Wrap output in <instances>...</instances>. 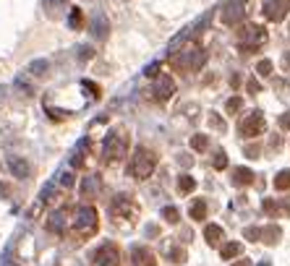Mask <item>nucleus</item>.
<instances>
[{
	"label": "nucleus",
	"mask_w": 290,
	"mask_h": 266,
	"mask_svg": "<svg viewBox=\"0 0 290 266\" xmlns=\"http://www.w3.org/2000/svg\"><path fill=\"white\" fill-rule=\"evenodd\" d=\"M241 105H243V99H241V97H233V99H228V113H230V115H235V113L241 110Z\"/></svg>",
	"instance_id": "obj_31"
},
{
	"label": "nucleus",
	"mask_w": 290,
	"mask_h": 266,
	"mask_svg": "<svg viewBox=\"0 0 290 266\" xmlns=\"http://www.w3.org/2000/svg\"><path fill=\"white\" fill-rule=\"evenodd\" d=\"M86 146H89V141L84 139V141H81L79 146H76V152H74V157H71V162H74V167H81V164H84V157H86Z\"/></svg>",
	"instance_id": "obj_25"
},
{
	"label": "nucleus",
	"mask_w": 290,
	"mask_h": 266,
	"mask_svg": "<svg viewBox=\"0 0 290 266\" xmlns=\"http://www.w3.org/2000/svg\"><path fill=\"white\" fill-rule=\"evenodd\" d=\"M60 183H63L66 188H71V186H74V175H71V172H63V175H60Z\"/></svg>",
	"instance_id": "obj_35"
},
{
	"label": "nucleus",
	"mask_w": 290,
	"mask_h": 266,
	"mask_svg": "<svg viewBox=\"0 0 290 266\" xmlns=\"http://www.w3.org/2000/svg\"><path fill=\"white\" fill-rule=\"evenodd\" d=\"M256 73H259V76H272V60H259L256 63Z\"/></svg>",
	"instance_id": "obj_29"
},
{
	"label": "nucleus",
	"mask_w": 290,
	"mask_h": 266,
	"mask_svg": "<svg viewBox=\"0 0 290 266\" xmlns=\"http://www.w3.org/2000/svg\"><path fill=\"white\" fill-rule=\"evenodd\" d=\"M68 26H71V29H81V26H84V13H81V8H71Z\"/></svg>",
	"instance_id": "obj_23"
},
{
	"label": "nucleus",
	"mask_w": 290,
	"mask_h": 266,
	"mask_svg": "<svg viewBox=\"0 0 290 266\" xmlns=\"http://www.w3.org/2000/svg\"><path fill=\"white\" fill-rule=\"evenodd\" d=\"M243 253V245L241 243H225L222 245V259H235V256Z\"/></svg>",
	"instance_id": "obj_24"
},
{
	"label": "nucleus",
	"mask_w": 290,
	"mask_h": 266,
	"mask_svg": "<svg viewBox=\"0 0 290 266\" xmlns=\"http://www.w3.org/2000/svg\"><path fill=\"white\" fill-rule=\"evenodd\" d=\"M280 235H283V230H280L277 225H267V227H261V235H259V240H264V243H269V245H277Z\"/></svg>",
	"instance_id": "obj_17"
},
{
	"label": "nucleus",
	"mask_w": 290,
	"mask_h": 266,
	"mask_svg": "<svg viewBox=\"0 0 290 266\" xmlns=\"http://www.w3.org/2000/svg\"><path fill=\"white\" fill-rule=\"evenodd\" d=\"M233 183H235V186H251V183H253V172L249 167H235L233 170Z\"/></svg>",
	"instance_id": "obj_18"
},
{
	"label": "nucleus",
	"mask_w": 290,
	"mask_h": 266,
	"mask_svg": "<svg viewBox=\"0 0 290 266\" xmlns=\"http://www.w3.org/2000/svg\"><path fill=\"white\" fill-rule=\"evenodd\" d=\"M207 146H209V139H207L204 133H196L194 139H191V149H196V152H204Z\"/></svg>",
	"instance_id": "obj_28"
},
{
	"label": "nucleus",
	"mask_w": 290,
	"mask_h": 266,
	"mask_svg": "<svg viewBox=\"0 0 290 266\" xmlns=\"http://www.w3.org/2000/svg\"><path fill=\"white\" fill-rule=\"evenodd\" d=\"M152 91V97L157 99V102H167L170 97H173V91H175V81L167 76V73H160L157 81H155V86L149 89Z\"/></svg>",
	"instance_id": "obj_9"
},
{
	"label": "nucleus",
	"mask_w": 290,
	"mask_h": 266,
	"mask_svg": "<svg viewBox=\"0 0 290 266\" xmlns=\"http://www.w3.org/2000/svg\"><path fill=\"white\" fill-rule=\"evenodd\" d=\"M280 128H283V131H290V113H285L283 117H280Z\"/></svg>",
	"instance_id": "obj_37"
},
{
	"label": "nucleus",
	"mask_w": 290,
	"mask_h": 266,
	"mask_svg": "<svg viewBox=\"0 0 290 266\" xmlns=\"http://www.w3.org/2000/svg\"><path fill=\"white\" fill-rule=\"evenodd\" d=\"M8 167H11V172H13V175L16 178H29V172H32V167H29V162H26V159H21V157H11V159H8Z\"/></svg>",
	"instance_id": "obj_15"
},
{
	"label": "nucleus",
	"mask_w": 290,
	"mask_h": 266,
	"mask_svg": "<svg viewBox=\"0 0 290 266\" xmlns=\"http://www.w3.org/2000/svg\"><path fill=\"white\" fill-rule=\"evenodd\" d=\"M44 68H47V60H37V63H32V73H37V76H42Z\"/></svg>",
	"instance_id": "obj_33"
},
{
	"label": "nucleus",
	"mask_w": 290,
	"mask_h": 266,
	"mask_svg": "<svg viewBox=\"0 0 290 266\" xmlns=\"http://www.w3.org/2000/svg\"><path fill=\"white\" fill-rule=\"evenodd\" d=\"M8 196V186H5V183H0V198H5Z\"/></svg>",
	"instance_id": "obj_40"
},
{
	"label": "nucleus",
	"mask_w": 290,
	"mask_h": 266,
	"mask_svg": "<svg viewBox=\"0 0 290 266\" xmlns=\"http://www.w3.org/2000/svg\"><path fill=\"white\" fill-rule=\"evenodd\" d=\"M97 190H99V180H97V175H86L84 180H81V196H84V198H94Z\"/></svg>",
	"instance_id": "obj_16"
},
{
	"label": "nucleus",
	"mask_w": 290,
	"mask_h": 266,
	"mask_svg": "<svg viewBox=\"0 0 290 266\" xmlns=\"http://www.w3.org/2000/svg\"><path fill=\"white\" fill-rule=\"evenodd\" d=\"M94 261H97V266H121V251H118V245L105 243L94 253Z\"/></svg>",
	"instance_id": "obj_10"
},
{
	"label": "nucleus",
	"mask_w": 290,
	"mask_h": 266,
	"mask_svg": "<svg viewBox=\"0 0 290 266\" xmlns=\"http://www.w3.org/2000/svg\"><path fill=\"white\" fill-rule=\"evenodd\" d=\"M233 266H253V264H251V261H249V259H241V261H235V264H233Z\"/></svg>",
	"instance_id": "obj_42"
},
{
	"label": "nucleus",
	"mask_w": 290,
	"mask_h": 266,
	"mask_svg": "<svg viewBox=\"0 0 290 266\" xmlns=\"http://www.w3.org/2000/svg\"><path fill=\"white\" fill-rule=\"evenodd\" d=\"M222 24L228 26H235L238 21H243V16H246V0H228V3L222 5Z\"/></svg>",
	"instance_id": "obj_8"
},
{
	"label": "nucleus",
	"mask_w": 290,
	"mask_h": 266,
	"mask_svg": "<svg viewBox=\"0 0 290 266\" xmlns=\"http://www.w3.org/2000/svg\"><path fill=\"white\" fill-rule=\"evenodd\" d=\"M47 230L55 232V235H66V230H68V217H66V212H52L47 217Z\"/></svg>",
	"instance_id": "obj_13"
},
{
	"label": "nucleus",
	"mask_w": 290,
	"mask_h": 266,
	"mask_svg": "<svg viewBox=\"0 0 290 266\" xmlns=\"http://www.w3.org/2000/svg\"><path fill=\"white\" fill-rule=\"evenodd\" d=\"M84 86L89 89V94H92V97H97V99H99V86H94L92 81H84Z\"/></svg>",
	"instance_id": "obj_36"
},
{
	"label": "nucleus",
	"mask_w": 290,
	"mask_h": 266,
	"mask_svg": "<svg viewBox=\"0 0 290 266\" xmlns=\"http://www.w3.org/2000/svg\"><path fill=\"white\" fill-rule=\"evenodd\" d=\"M155 167H157V154L152 149H147V146H139V149L133 152V157H131L128 172L136 180H147L152 172H155Z\"/></svg>",
	"instance_id": "obj_2"
},
{
	"label": "nucleus",
	"mask_w": 290,
	"mask_h": 266,
	"mask_svg": "<svg viewBox=\"0 0 290 266\" xmlns=\"http://www.w3.org/2000/svg\"><path fill=\"white\" fill-rule=\"evenodd\" d=\"M110 217L115 225H133L136 217H139V206H136V201L131 196H118L110 201Z\"/></svg>",
	"instance_id": "obj_3"
},
{
	"label": "nucleus",
	"mask_w": 290,
	"mask_h": 266,
	"mask_svg": "<svg viewBox=\"0 0 290 266\" xmlns=\"http://www.w3.org/2000/svg\"><path fill=\"white\" fill-rule=\"evenodd\" d=\"M249 91H251V94H259V91H261V86H259V81H256V78H251V81H249Z\"/></svg>",
	"instance_id": "obj_38"
},
{
	"label": "nucleus",
	"mask_w": 290,
	"mask_h": 266,
	"mask_svg": "<svg viewBox=\"0 0 290 266\" xmlns=\"http://www.w3.org/2000/svg\"><path fill=\"white\" fill-rule=\"evenodd\" d=\"M92 34L97 37V39H107V34H110V24H107L102 11H97L94 18H92Z\"/></svg>",
	"instance_id": "obj_14"
},
{
	"label": "nucleus",
	"mask_w": 290,
	"mask_h": 266,
	"mask_svg": "<svg viewBox=\"0 0 290 266\" xmlns=\"http://www.w3.org/2000/svg\"><path fill=\"white\" fill-rule=\"evenodd\" d=\"M131 261H133V266H157V256L149 248H144V245H133Z\"/></svg>",
	"instance_id": "obj_12"
},
{
	"label": "nucleus",
	"mask_w": 290,
	"mask_h": 266,
	"mask_svg": "<svg viewBox=\"0 0 290 266\" xmlns=\"http://www.w3.org/2000/svg\"><path fill=\"white\" fill-rule=\"evenodd\" d=\"M170 261H173V264H183L186 261V251H173V253H170Z\"/></svg>",
	"instance_id": "obj_34"
},
{
	"label": "nucleus",
	"mask_w": 290,
	"mask_h": 266,
	"mask_svg": "<svg viewBox=\"0 0 290 266\" xmlns=\"http://www.w3.org/2000/svg\"><path fill=\"white\" fill-rule=\"evenodd\" d=\"M178 190H180V196L194 193V190H196V180H194L191 175H180V178H178Z\"/></svg>",
	"instance_id": "obj_20"
},
{
	"label": "nucleus",
	"mask_w": 290,
	"mask_h": 266,
	"mask_svg": "<svg viewBox=\"0 0 290 266\" xmlns=\"http://www.w3.org/2000/svg\"><path fill=\"white\" fill-rule=\"evenodd\" d=\"M264 128H267V123H264V115H261L259 110H253V113H249V115L241 120L238 131H241L243 139H256V136L264 133Z\"/></svg>",
	"instance_id": "obj_6"
},
{
	"label": "nucleus",
	"mask_w": 290,
	"mask_h": 266,
	"mask_svg": "<svg viewBox=\"0 0 290 266\" xmlns=\"http://www.w3.org/2000/svg\"><path fill=\"white\" fill-rule=\"evenodd\" d=\"M212 164H214V170H225V167H228V154H225V152H217Z\"/></svg>",
	"instance_id": "obj_30"
},
{
	"label": "nucleus",
	"mask_w": 290,
	"mask_h": 266,
	"mask_svg": "<svg viewBox=\"0 0 290 266\" xmlns=\"http://www.w3.org/2000/svg\"><path fill=\"white\" fill-rule=\"evenodd\" d=\"M102 154H105L107 162H121L125 154H128V133L125 131H110L105 136Z\"/></svg>",
	"instance_id": "obj_4"
},
{
	"label": "nucleus",
	"mask_w": 290,
	"mask_h": 266,
	"mask_svg": "<svg viewBox=\"0 0 290 266\" xmlns=\"http://www.w3.org/2000/svg\"><path fill=\"white\" fill-rule=\"evenodd\" d=\"M207 63V52L204 47H196V44H188L180 52L170 55V66L178 71H199Z\"/></svg>",
	"instance_id": "obj_1"
},
{
	"label": "nucleus",
	"mask_w": 290,
	"mask_h": 266,
	"mask_svg": "<svg viewBox=\"0 0 290 266\" xmlns=\"http://www.w3.org/2000/svg\"><path fill=\"white\" fill-rule=\"evenodd\" d=\"M42 5L47 8V13H50V16H58V13L63 11V8L68 5V0H42Z\"/></svg>",
	"instance_id": "obj_22"
},
{
	"label": "nucleus",
	"mask_w": 290,
	"mask_h": 266,
	"mask_svg": "<svg viewBox=\"0 0 290 266\" xmlns=\"http://www.w3.org/2000/svg\"><path fill=\"white\" fill-rule=\"evenodd\" d=\"M188 214H191V219H196V222H202V219L207 217V201L196 198L191 204V209H188Z\"/></svg>",
	"instance_id": "obj_21"
},
{
	"label": "nucleus",
	"mask_w": 290,
	"mask_h": 266,
	"mask_svg": "<svg viewBox=\"0 0 290 266\" xmlns=\"http://www.w3.org/2000/svg\"><path fill=\"white\" fill-rule=\"evenodd\" d=\"M283 66H285V68H290V50L283 55Z\"/></svg>",
	"instance_id": "obj_41"
},
{
	"label": "nucleus",
	"mask_w": 290,
	"mask_h": 266,
	"mask_svg": "<svg viewBox=\"0 0 290 266\" xmlns=\"http://www.w3.org/2000/svg\"><path fill=\"white\" fill-rule=\"evenodd\" d=\"M99 227V214L94 206H81L76 209V217H74V230L81 235V237H89L94 235Z\"/></svg>",
	"instance_id": "obj_5"
},
{
	"label": "nucleus",
	"mask_w": 290,
	"mask_h": 266,
	"mask_svg": "<svg viewBox=\"0 0 290 266\" xmlns=\"http://www.w3.org/2000/svg\"><path fill=\"white\" fill-rule=\"evenodd\" d=\"M275 188H277V190H288V188H290V170L277 172V178H275Z\"/></svg>",
	"instance_id": "obj_26"
},
{
	"label": "nucleus",
	"mask_w": 290,
	"mask_h": 266,
	"mask_svg": "<svg viewBox=\"0 0 290 266\" xmlns=\"http://www.w3.org/2000/svg\"><path fill=\"white\" fill-rule=\"evenodd\" d=\"M162 217H165V222H170V225H178L180 212H178L175 206H165V209H162Z\"/></svg>",
	"instance_id": "obj_27"
},
{
	"label": "nucleus",
	"mask_w": 290,
	"mask_h": 266,
	"mask_svg": "<svg viewBox=\"0 0 290 266\" xmlns=\"http://www.w3.org/2000/svg\"><path fill=\"white\" fill-rule=\"evenodd\" d=\"M81 58H84V60L92 58V47H81Z\"/></svg>",
	"instance_id": "obj_39"
},
{
	"label": "nucleus",
	"mask_w": 290,
	"mask_h": 266,
	"mask_svg": "<svg viewBox=\"0 0 290 266\" xmlns=\"http://www.w3.org/2000/svg\"><path fill=\"white\" fill-rule=\"evenodd\" d=\"M204 237H207V243L209 245H217L225 237V230L220 225H207V230H204Z\"/></svg>",
	"instance_id": "obj_19"
},
{
	"label": "nucleus",
	"mask_w": 290,
	"mask_h": 266,
	"mask_svg": "<svg viewBox=\"0 0 290 266\" xmlns=\"http://www.w3.org/2000/svg\"><path fill=\"white\" fill-rule=\"evenodd\" d=\"M243 235H246L249 240H259V235H261V227H246V230H243Z\"/></svg>",
	"instance_id": "obj_32"
},
{
	"label": "nucleus",
	"mask_w": 290,
	"mask_h": 266,
	"mask_svg": "<svg viewBox=\"0 0 290 266\" xmlns=\"http://www.w3.org/2000/svg\"><path fill=\"white\" fill-rule=\"evenodd\" d=\"M267 42V32L261 29V26H243V32H241V47H246V52L251 50H256L259 44H264Z\"/></svg>",
	"instance_id": "obj_7"
},
{
	"label": "nucleus",
	"mask_w": 290,
	"mask_h": 266,
	"mask_svg": "<svg viewBox=\"0 0 290 266\" xmlns=\"http://www.w3.org/2000/svg\"><path fill=\"white\" fill-rule=\"evenodd\" d=\"M290 13V0H267L264 3V16L269 21H283Z\"/></svg>",
	"instance_id": "obj_11"
}]
</instances>
